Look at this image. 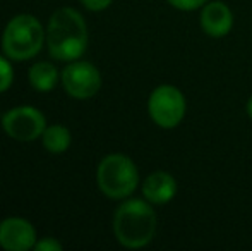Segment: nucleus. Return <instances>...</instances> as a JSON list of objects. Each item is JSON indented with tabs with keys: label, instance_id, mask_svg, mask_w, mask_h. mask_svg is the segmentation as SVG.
<instances>
[{
	"label": "nucleus",
	"instance_id": "9d476101",
	"mask_svg": "<svg viewBox=\"0 0 252 251\" xmlns=\"http://www.w3.org/2000/svg\"><path fill=\"white\" fill-rule=\"evenodd\" d=\"M177 193V182L168 172L156 171L143 182V194L148 201L156 205L168 203Z\"/></svg>",
	"mask_w": 252,
	"mask_h": 251
},
{
	"label": "nucleus",
	"instance_id": "20e7f679",
	"mask_svg": "<svg viewBox=\"0 0 252 251\" xmlns=\"http://www.w3.org/2000/svg\"><path fill=\"white\" fill-rule=\"evenodd\" d=\"M98 186L105 196L112 200H122L134 193L139 182V174L129 157L122 153H112L101 160L96 172Z\"/></svg>",
	"mask_w": 252,
	"mask_h": 251
},
{
	"label": "nucleus",
	"instance_id": "1a4fd4ad",
	"mask_svg": "<svg viewBox=\"0 0 252 251\" xmlns=\"http://www.w3.org/2000/svg\"><path fill=\"white\" fill-rule=\"evenodd\" d=\"M201 26L209 36H225L233 26V16L228 5L223 2H209L201 14Z\"/></svg>",
	"mask_w": 252,
	"mask_h": 251
},
{
	"label": "nucleus",
	"instance_id": "f03ea898",
	"mask_svg": "<svg viewBox=\"0 0 252 251\" xmlns=\"http://www.w3.org/2000/svg\"><path fill=\"white\" fill-rule=\"evenodd\" d=\"M113 232L126 248H143L155 238V210L143 200H127L115 212Z\"/></svg>",
	"mask_w": 252,
	"mask_h": 251
},
{
	"label": "nucleus",
	"instance_id": "7ed1b4c3",
	"mask_svg": "<svg viewBox=\"0 0 252 251\" xmlns=\"http://www.w3.org/2000/svg\"><path fill=\"white\" fill-rule=\"evenodd\" d=\"M45 40L47 31L40 21L30 14H21L5 26L2 47L5 55L12 61H28L41 50Z\"/></svg>",
	"mask_w": 252,
	"mask_h": 251
},
{
	"label": "nucleus",
	"instance_id": "9b49d317",
	"mask_svg": "<svg viewBox=\"0 0 252 251\" xmlns=\"http://www.w3.org/2000/svg\"><path fill=\"white\" fill-rule=\"evenodd\" d=\"M59 72L50 62H38L30 69V83L38 91H52L57 86Z\"/></svg>",
	"mask_w": 252,
	"mask_h": 251
},
{
	"label": "nucleus",
	"instance_id": "f3484780",
	"mask_svg": "<svg viewBox=\"0 0 252 251\" xmlns=\"http://www.w3.org/2000/svg\"><path fill=\"white\" fill-rule=\"evenodd\" d=\"M247 114H249V117L252 119V97L249 98V102H247Z\"/></svg>",
	"mask_w": 252,
	"mask_h": 251
},
{
	"label": "nucleus",
	"instance_id": "6e6552de",
	"mask_svg": "<svg viewBox=\"0 0 252 251\" xmlns=\"http://www.w3.org/2000/svg\"><path fill=\"white\" fill-rule=\"evenodd\" d=\"M36 245V232L28 220L9 217L0 222V246L7 251H28Z\"/></svg>",
	"mask_w": 252,
	"mask_h": 251
},
{
	"label": "nucleus",
	"instance_id": "f257e3e1",
	"mask_svg": "<svg viewBox=\"0 0 252 251\" xmlns=\"http://www.w3.org/2000/svg\"><path fill=\"white\" fill-rule=\"evenodd\" d=\"M48 52L57 61L72 62L88 47V28L83 16L72 7H62L50 17L47 26Z\"/></svg>",
	"mask_w": 252,
	"mask_h": 251
},
{
	"label": "nucleus",
	"instance_id": "ddd939ff",
	"mask_svg": "<svg viewBox=\"0 0 252 251\" xmlns=\"http://www.w3.org/2000/svg\"><path fill=\"white\" fill-rule=\"evenodd\" d=\"M14 81V71H12V66L10 62L7 61L5 57L0 55V93L7 91L10 88Z\"/></svg>",
	"mask_w": 252,
	"mask_h": 251
},
{
	"label": "nucleus",
	"instance_id": "39448f33",
	"mask_svg": "<svg viewBox=\"0 0 252 251\" xmlns=\"http://www.w3.org/2000/svg\"><path fill=\"white\" fill-rule=\"evenodd\" d=\"M151 119L159 127L172 129L182 122L186 115V98L182 91L172 84H161L151 93L148 102Z\"/></svg>",
	"mask_w": 252,
	"mask_h": 251
},
{
	"label": "nucleus",
	"instance_id": "dca6fc26",
	"mask_svg": "<svg viewBox=\"0 0 252 251\" xmlns=\"http://www.w3.org/2000/svg\"><path fill=\"white\" fill-rule=\"evenodd\" d=\"M81 2L90 10H103L112 3V0H81Z\"/></svg>",
	"mask_w": 252,
	"mask_h": 251
},
{
	"label": "nucleus",
	"instance_id": "4468645a",
	"mask_svg": "<svg viewBox=\"0 0 252 251\" xmlns=\"http://www.w3.org/2000/svg\"><path fill=\"white\" fill-rule=\"evenodd\" d=\"M34 250L36 251H60L62 250V245L53 238H43V239H40V241H36Z\"/></svg>",
	"mask_w": 252,
	"mask_h": 251
},
{
	"label": "nucleus",
	"instance_id": "0eeeda50",
	"mask_svg": "<svg viewBox=\"0 0 252 251\" xmlns=\"http://www.w3.org/2000/svg\"><path fill=\"white\" fill-rule=\"evenodd\" d=\"M3 131L16 141H33L43 134L47 121L34 107H16L2 119Z\"/></svg>",
	"mask_w": 252,
	"mask_h": 251
},
{
	"label": "nucleus",
	"instance_id": "2eb2a0df",
	"mask_svg": "<svg viewBox=\"0 0 252 251\" xmlns=\"http://www.w3.org/2000/svg\"><path fill=\"white\" fill-rule=\"evenodd\" d=\"M168 2L180 10H194V9H197V7L204 5L208 0H168Z\"/></svg>",
	"mask_w": 252,
	"mask_h": 251
},
{
	"label": "nucleus",
	"instance_id": "423d86ee",
	"mask_svg": "<svg viewBox=\"0 0 252 251\" xmlns=\"http://www.w3.org/2000/svg\"><path fill=\"white\" fill-rule=\"evenodd\" d=\"M63 90L77 100H86L101 88L100 71L90 62L72 61L62 71Z\"/></svg>",
	"mask_w": 252,
	"mask_h": 251
},
{
	"label": "nucleus",
	"instance_id": "f8f14e48",
	"mask_svg": "<svg viewBox=\"0 0 252 251\" xmlns=\"http://www.w3.org/2000/svg\"><path fill=\"white\" fill-rule=\"evenodd\" d=\"M41 140H43V146L50 153H62V151H65L70 146L69 129L60 124L45 127L43 134H41Z\"/></svg>",
	"mask_w": 252,
	"mask_h": 251
}]
</instances>
